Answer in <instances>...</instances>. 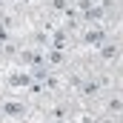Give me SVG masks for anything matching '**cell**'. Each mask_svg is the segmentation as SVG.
<instances>
[{
  "instance_id": "cell-4",
  "label": "cell",
  "mask_w": 123,
  "mask_h": 123,
  "mask_svg": "<svg viewBox=\"0 0 123 123\" xmlns=\"http://www.w3.org/2000/svg\"><path fill=\"white\" fill-rule=\"evenodd\" d=\"M120 109H123V100H120V97H109V103H106V112H109V115H117Z\"/></svg>"
},
{
  "instance_id": "cell-2",
  "label": "cell",
  "mask_w": 123,
  "mask_h": 123,
  "mask_svg": "<svg viewBox=\"0 0 123 123\" xmlns=\"http://www.w3.org/2000/svg\"><path fill=\"white\" fill-rule=\"evenodd\" d=\"M80 92L86 94V97H94V94L100 92V83H97V80H86V83L80 86Z\"/></svg>"
},
{
  "instance_id": "cell-6",
  "label": "cell",
  "mask_w": 123,
  "mask_h": 123,
  "mask_svg": "<svg viewBox=\"0 0 123 123\" xmlns=\"http://www.w3.org/2000/svg\"><path fill=\"white\" fill-rule=\"evenodd\" d=\"M103 123H115V117H106V120H103Z\"/></svg>"
},
{
  "instance_id": "cell-1",
  "label": "cell",
  "mask_w": 123,
  "mask_h": 123,
  "mask_svg": "<svg viewBox=\"0 0 123 123\" xmlns=\"http://www.w3.org/2000/svg\"><path fill=\"white\" fill-rule=\"evenodd\" d=\"M97 49H100V57H103V60H115V57L120 55V49H117L115 43H103V46H97Z\"/></svg>"
},
{
  "instance_id": "cell-3",
  "label": "cell",
  "mask_w": 123,
  "mask_h": 123,
  "mask_svg": "<svg viewBox=\"0 0 123 123\" xmlns=\"http://www.w3.org/2000/svg\"><path fill=\"white\" fill-rule=\"evenodd\" d=\"M3 115H26V106H20V103H3Z\"/></svg>"
},
{
  "instance_id": "cell-5",
  "label": "cell",
  "mask_w": 123,
  "mask_h": 123,
  "mask_svg": "<svg viewBox=\"0 0 123 123\" xmlns=\"http://www.w3.org/2000/svg\"><path fill=\"white\" fill-rule=\"evenodd\" d=\"M52 9H57V12H63V9H66V0H52Z\"/></svg>"
}]
</instances>
